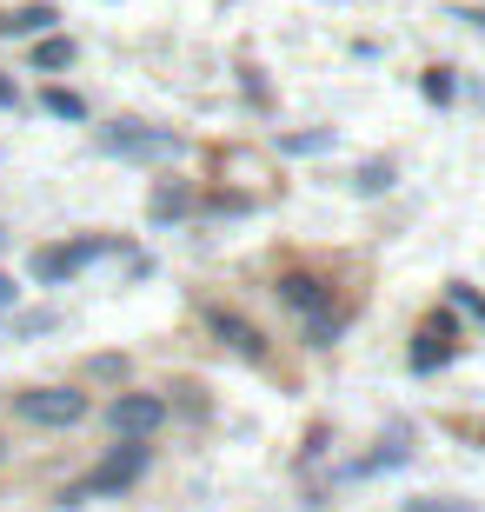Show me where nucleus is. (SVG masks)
<instances>
[{
	"label": "nucleus",
	"instance_id": "7ed1b4c3",
	"mask_svg": "<svg viewBox=\"0 0 485 512\" xmlns=\"http://www.w3.org/2000/svg\"><path fill=\"white\" fill-rule=\"evenodd\" d=\"M100 153H113V160H167V153H180V140L167 127L113 120V127H100Z\"/></svg>",
	"mask_w": 485,
	"mask_h": 512
},
{
	"label": "nucleus",
	"instance_id": "f257e3e1",
	"mask_svg": "<svg viewBox=\"0 0 485 512\" xmlns=\"http://www.w3.org/2000/svg\"><path fill=\"white\" fill-rule=\"evenodd\" d=\"M147 439H120V446H113L107 459H100L94 473L80 479V486H67V493H60V506H87V499H113V493H127L133 479L147 473Z\"/></svg>",
	"mask_w": 485,
	"mask_h": 512
},
{
	"label": "nucleus",
	"instance_id": "6e6552de",
	"mask_svg": "<svg viewBox=\"0 0 485 512\" xmlns=\"http://www.w3.org/2000/svg\"><path fill=\"white\" fill-rule=\"evenodd\" d=\"M206 326H213V333H220V340L233 346V353H246V360H266V333H260V326H246L240 313L213 306V313H206Z\"/></svg>",
	"mask_w": 485,
	"mask_h": 512
},
{
	"label": "nucleus",
	"instance_id": "4468645a",
	"mask_svg": "<svg viewBox=\"0 0 485 512\" xmlns=\"http://www.w3.org/2000/svg\"><path fill=\"white\" fill-rule=\"evenodd\" d=\"M173 213H187V187H160L153 193V220H173Z\"/></svg>",
	"mask_w": 485,
	"mask_h": 512
},
{
	"label": "nucleus",
	"instance_id": "dca6fc26",
	"mask_svg": "<svg viewBox=\"0 0 485 512\" xmlns=\"http://www.w3.org/2000/svg\"><path fill=\"white\" fill-rule=\"evenodd\" d=\"M452 300L466 306V313H479V320H485V293H472V286H466V280H452Z\"/></svg>",
	"mask_w": 485,
	"mask_h": 512
},
{
	"label": "nucleus",
	"instance_id": "6ab92c4d",
	"mask_svg": "<svg viewBox=\"0 0 485 512\" xmlns=\"http://www.w3.org/2000/svg\"><path fill=\"white\" fill-rule=\"evenodd\" d=\"M452 20H466V27H479V34H485V14H479V7H452Z\"/></svg>",
	"mask_w": 485,
	"mask_h": 512
},
{
	"label": "nucleus",
	"instance_id": "39448f33",
	"mask_svg": "<svg viewBox=\"0 0 485 512\" xmlns=\"http://www.w3.org/2000/svg\"><path fill=\"white\" fill-rule=\"evenodd\" d=\"M107 426L120 439H147V433H160V426H167V399H160V393H120L107 406Z\"/></svg>",
	"mask_w": 485,
	"mask_h": 512
},
{
	"label": "nucleus",
	"instance_id": "ddd939ff",
	"mask_svg": "<svg viewBox=\"0 0 485 512\" xmlns=\"http://www.w3.org/2000/svg\"><path fill=\"white\" fill-rule=\"evenodd\" d=\"M392 187V160H366L359 167V193H386Z\"/></svg>",
	"mask_w": 485,
	"mask_h": 512
},
{
	"label": "nucleus",
	"instance_id": "4be33fe9",
	"mask_svg": "<svg viewBox=\"0 0 485 512\" xmlns=\"http://www.w3.org/2000/svg\"><path fill=\"white\" fill-rule=\"evenodd\" d=\"M0 459H7V439H0Z\"/></svg>",
	"mask_w": 485,
	"mask_h": 512
},
{
	"label": "nucleus",
	"instance_id": "2eb2a0df",
	"mask_svg": "<svg viewBox=\"0 0 485 512\" xmlns=\"http://www.w3.org/2000/svg\"><path fill=\"white\" fill-rule=\"evenodd\" d=\"M326 140H333V133L319 127V133H293V140H280V147H286V153H319Z\"/></svg>",
	"mask_w": 485,
	"mask_h": 512
},
{
	"label": "nucleus",
	"instance_id": "f3484780",
	"mask_svg": "<svg viewBox=\"0 0 485 512\" xmlns=\"http://www.w3.org/2000/svg\"><path fill=\"white\" fill-rule=\"evenodd\" d=\"M406 512H472V506H459V499H412Z\"/></svg>",
	"mask_w": 485,
	"mask_h": 512
},
{
	"label": "nucleus",
	"instance_id": "f03ea898",
	"mask_svg": "<svg viewBox=\"0 0 485 512\" xmlns=\"http://www.w3.org/2000/svg\"><path fill=\"white\" fill-rule=\"evenodd\" d=\"M120 240H107V233H94V240H60V247H40L34 253V280L40 286H67L80 273V266H94L100 253H113Z\"/></svg>",
	"mask_w": 485,
	"mask_h": 512
},
{
	"label": "nucleus",
	"instance_id": "a211bd4d",
	"mask_svg": "<svg viewBox=\"0 0 485 512\" xmlns=\"http://www.w3.org/2000/svg\"><path fill=\"white\" fill-rule=\"evenodd\" d=\"M47 326H54V313H20L14 333H47Z\"/></svg>",
	"mask_w": 485,
	"mask_h": 512
},
{
	"label": "nucleus",
	"instance_id": "0eeeda50",
	"mask_svg": "<svg viewBox=\"0 0 485 512\" xmlns=\"http://www.w3.org/2000/svg\"><path fill=\"white\" fill-rule=\"evenodd\" d=\"M293 313H306V320H326V306H333V280H319V273H306V266H293V273H280V286H273Z\"/></svg>",
	"mask_w": 485,
	"mask_h": 512
},
{
	"label": "nucleus",
	"instance_id": "412c9836",
	"mask_svg": "<svg viewBox=\"0 0 485 512\" xmlns=\"http://www.w3.org/2000/svg\"><path fill=\"white\" fill-rule=\"evenodd\" d=\"M7 300H14V280H7V273H0V306H7Z\"/></svg>",
	"mask_w": 485,
	"mask_h": 512
},
{
	"label": "nucleus",
	"instance_id": "1a4fd4ad",
	"mask_svg": "<svg viewBox=\"0 0 485 512\" xmlns=\"http://www.w3.org/2000/svg\"><path fill=\"white\" fill-rule=\"evenodd\" d=\"M54 27H60V14L47 7V0H27V7H14V14L0 20V34H7V40H47Z\"/></svg>",
	"mask_w": 485,
	"mask_h": 512
},
{
	"label": "nucleus",
	"instance_id": "9d476101",
	"mask_svg": "<svg viewBox=\"0 0 485 512\" xmlns=\"http://www.w3.org/2000/svg\"><path fill=\"white\" fill-rule=\"evenodd\" d=\"M40 107H47L54 120H87V100H80L74 87H47V94H40Z\"/></svg>",
	"mask_w": 485,
	"mask_h": 512
},
{
	"label": "nucleus",
	"instance_id": "aec40b11",
	"mask_svg": "<svg viewBox=\"0 0 485 512\" xmlns=\"http://www.w3.org/2000/svg\"><path fill=\"white\" fill-rule=\"evenodd\" d=\"M14 100H20V94H14V80L0 74V107H14Z\"/></svg>",
	"mask_w": 485,
	"mask_h": 512
},
{
	"label": "nucleus",
	"instance_id": "423d86ee",
	"mask_svg": "<svg viewBox=\"0 0 485 512\" xmlns=\"http://www.w3.org/2000/svg\"><path fill=\"white\" fill-rule=\"evenodd\" d=\"M459 353V320L452 313H426L419 320V346H412V373H432V366H446Z\"/></svg>",
	"mask_w": 485,
	"mask_h": 512
},
{
	"label": "nucleus",
	"instance_id": "20e7f679",
	"mask_svg": "<svg viewBox=\"0 0 485 512\" xmlns=\"http://www.w3.org/2000/svg\"><path fill=\"white\" fill-rule=\"evenodd\" d=\"M14 413L27 426H74V419H87V393H74V386H27V393H14Z\"/></svg>",
	"mask_w": 485,
	"mask_h": 512
},
{
	"label": "nucleus",
	"instance_id": "f8f14e48",
	"mask_svg": "<svg viewBox=\"0 0 485 512\" xmlns=\"http://www.w3.org/2000/svg\"><path fill=\"white\" fill-rule=\"evenodd\" d=\"M419 94H426V100H439V107H446V100L459 94V80H452L446 67H426V80H419Z\"/></svg>",
	"mask_w": 485,
	"mask_h": 512
},
{
	"label": "nucleus",
	"instance_id": "9b49d317",
	"mask_svg": "<svg viewBox=\"0 0 485 512\" xmlns=\"http://www.w3.org/2000/svg\"><path fill=\"white\" fill-rule=\"evenodd\" d=\"M67 60H74V40H67V34H47L34 47V67H40V74H54V67H67Z\"/></svg>",
	"mask_w": 485,
	"mask_h": 512
}]
</instances>
